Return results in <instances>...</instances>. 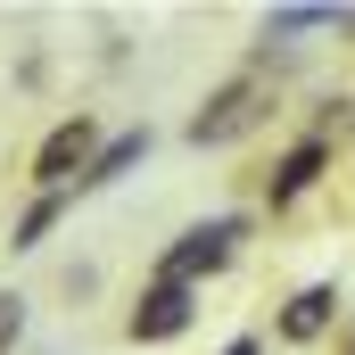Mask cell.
Masks as SVG:
<instances>
[{"label": "cell", "mask_w": 355, "mask_h": 355, "mask_svg": "<svg viewBox=\"0 0 355 355\" xmlns=\"http://www.w3.org/2000/svg\"><path fill=\"white\" fill-rule=\"evenodd\" d=\"M322 157H331V149H322V132H314V141H297V149L281 157V174H272V207H289L297 190H314V174H322Z\"/></svg>", "instance_id": "8992f818"}, {"label": "cell", "mask_w": 355, "mask_h": 355, "mask_svg": "<svg viewBox=\"0 0 355 355\" xmlns=\"http://www.w3.org/2000/svg\"><path fill=\"white\" fill-rule=\"evenodd\" d=\"M331 314H339V289H331V281H314V289H297V297H289L281 339H297V347H306V339H322V331H331Z\"/></svg>", "instance_id": "5b68a950"}, {"label": "cell", "mask_w": 355, "mask_h": 355, "mask_svg": "<svg viewBox=\"0 0 355 355\" xmlns=\"http://www.w3.org/2000/svg\"><path fill=\"white\" fill-rule=\"evenodd\" d=\"M91 166H99V124H91V116H67V124L42 141L33 182H42V190H67V182H83Z\"/></svg>", "instance_id": "6da1fadb"}, {"label": "cell", "mask_w": 355, "mask_h": 355, "mask_svg": "<svg viewBox=\"0 0 355 355\" xmlns=\"http://www.w3.org/2000/svg\"><path fill=\"white\" fill-rule=\"evenodd\" d=\"M50 223H58V190H42V198L25 207V223H17V248H33V240H42Z\"/></svg>", "instance_id": "ba28073f"}, {"label": "cell", "mask_w": 355, "mask_h": 355, "mask_svg": "<svg viewBox=\"0 0 355 355\" xmlns=\"http://www.w3.org/2000/svg\"><path fill=\"white\" fill-rule=\"evenodd\" d=\"M182 331H190V289L182 281H157L132 306V339H182Z\"/></svg>", "instance_id": "277c9868"}, {"label": "cell", "mask_w": 355, "mask_h": 355, "mask_svg": "<svg viewBox=\"0 0 355 355\" xmlns=\"http://www.w3.org/2000/svg\"><path fill=\"white\" fill-rule=\"evenodd\" d=\"M232 240H240V223H232V215H223V223H198V232H182L174 248H166V272H157V281H182V289H190L198 272H215L223 257H232Z\"/></svg>", "instance_id": "7a4b0ae2"}, {"label": "cell", "mask_w": 355, "mask_h": 355, "mask_svg": "<svg viewBox=\"0 0 355 355\" xmlns=\"http://www.w3.org/2000/svg\"><path fill=\"white\" fill-rule=\"evenodd\" d=\"M265 107H257V83H232V91H215L198 116H190V141L207 149V141H232V132H248Z\"/></svg>", "instance_id": "3957f363"}, {"label": "cell", "mask_w": 355, "mask_h": 355, "mask_svg": "<svg viewBox=\"0 0 355 355\" xmlns=\"http://www.w3.org/2000/svg\"><path fill=\"white\" fill-rule=\"evenodd\" d=\"M223 355H257V339H232V347H223Z\"/></svg>", "instance_id": "8fae6325"}, {"label": "cell", "mask_w": 355, "mask_h": 355, "mask_svg": "<svg viewBox=\"0 0 355 355\" xmlns=\"http://www.w3.org/2000/svg\"><path fill=\"white\" fill-rule=\"evenodd\" d=\"M141 157H149V132H116V141L99 149V166H91L83 182H116V174H124V166H141Z\"/></svg>", "instance_id": "52a82bcc"}, {"label": "cell", "mask_w": 355, "mask_h": 355, "mask_svg": "<svg viewBox=\"0 0 355 355\" xmlns=\"http://www.w3.org/2000/svg\"><path fill=\"white\" fill-rule=\"evenodd\" d=\"M17 331H25V297H0V355L17 347Z\"/></svg>", "instance_id": "30bf717a"}, {"label": "cell", "mask_w": 355, "mask_h": 355, "mask_svg": "<svg viewBox=\"0 0 355 355\" xmlns=\"http://www.w3.org/2000/svg\"><path fill=\"white\" fill-rule=\"evenodd\" d=\"M306 25H331V8H281L265 33H306Z\"/></svg>", "instance_id": "9c48e42d"}]
</instances>
